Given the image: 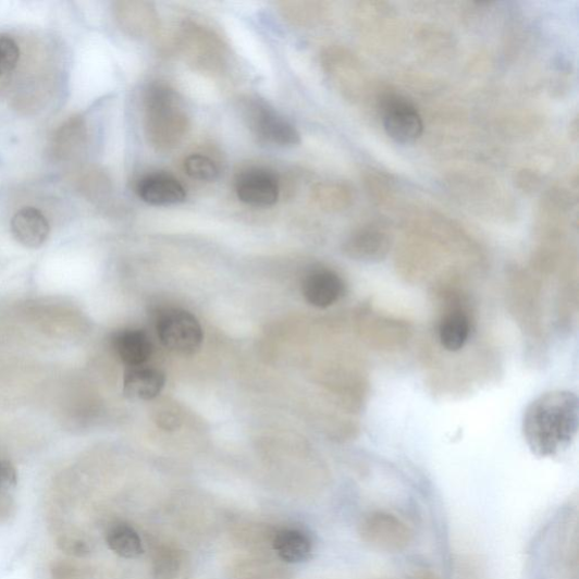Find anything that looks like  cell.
Returning a JSON list of instances; mask_svg holds the SVG:
<instances>
[{
  "label": "cell",
  "mask_w": 579,
  "mask_h": 579,
  "mask_svg": "<svg viewBox=\"0 0 579 579\" xmlns=\"http://www.w3.org/2000/svg\"><path fill=\"white\" fill-rule=\"evenodd\" d=\"M358 535L369 547L386 554L402 553L415 540L412 528L402 517L385 509L366 513L359 520Z\"/></svg>",
  "instance_id": "cell-3"
},
{
  "label": "cell",
  "mask_w": 579,
  "mask_h": 579,
  "mask_svg": "<svg viewBox=\"0 0 579 579\" xmlns=\"http://www.w3.org/2000/svg\"><path fill=\"white\" fill-rule=\"evenodd\" d=\"M164 385V373L147 365L128 368L124 378V393L133 399H155L160 395Z\"/></svg>",
  "instance_id": "cell-13"
},
{
  "label": "cell",
  "mask_w": 579,
  "mask_h": 579,
  "mask_svg": "<svg viewBox=\"0 0 579 579\" xmlns=\"http://www.w3.org/2000/svg\"><path fill=\"white\" fill-rule=\"evenodd\" d=\"M284 20L295 26H307L321 16V4L313 2H282L279 4Z\"/></svg>",
  "instance_id": "cell-22"
},
{
  "label": "cell",
  "mask_w": 579,
  "mask_h": 579,
  "mask_svg": "<svg viewBox=\"0 0 579 579\" xmlns=\"http://www.w3.org/2000/svg\"><path fill=\"white\" fill-rule=\"evenodd\" d=\"M182 44L190 62L198 69L213 73L222 67L223 45L206 26L187 24L184 27Z\"/></svg>",
  "instance_id": "cell-8"
},
{
  "label": "cell",
  "mask_w": 579,
  "mask_h": 579,
  "mask_svg": "<svg viewBox=\"0 0 579 579\" xmlns=\"http://www.w3.org/2000/svg\"><path fill=\"white\" fill-rule=\"evenodd\" d=\"M106 542L113 554L124 559H136L144 553L139 534L126 523L111 526L107 531Z\"/></svg>",
  "instance_id": "cell-18"
},
{
  "label": "cell",
  "mask_w": 579,
  "mask_h": 579,
  "mask_svg": "<svg viewBox=\"0 0 579 579\" xmlns=\"http://www.w3.org/2000/svg\"><path fill=\"white\" fill-rule=\"evenodd\" d=\"M14 238L26 248H39L48 239L50 233L46 217L35 208H24L16 212L11 221Z\"/></svg>",
  "instance_id": "cell-12"
},
{
  "label": "cell",
  "mask_w": 579,
  "mask_h": 579,
  "mask_svg": "<svg viewBox=\"0 0 579 579\" xmlns=\"http://www.w3.org/2000/svg\"><path fill=\"white\" fill-rule=\"evenodd\" d=\"M136 193L143 201L153 207L181 205L187 197L184 185L164 172L151 173L139 180Z\"/></svg>",
  "instance_id": "cell-10"
},
{
  "label": "cell",
  "mask_w": 579,
  "mask_h": 579,
  "mask_svg": "<svg viewBox=\"0 0 579 579\" xmlns=\"http://www.w3.org/2000/svg\"><path fill=\"white\" fill-rule=\"evenodd\" d=\"M472 332L469 315L461 309L447 311L439 327V337L442 346L449 353H458L467 345Z\"/></svg>",
  "instance_id": "cell-17"
},
{
  "label": "cell",
  "mask_w": 579,
  "mask_h": 579,
  "mask_svg": "<svg viewBox=\"0 0 579 579\" xmlns=\"http://www.w3.org/2000/svg\"><path fill=\"white\" fill-rule=\"evenodd\" d=\"M390 247V236L380 226L367 225L358 231L345 244V251L359 259H374L385 255Z\"/></svg>",
  "instance_id": "cell-16"
},
{
  "label": "cell",
  "mask_w": 579,
  "mask_h": 579,
  "mask_svg": "<svg viewBox=\"0 0 579 579\" xmlns=\"http://www.w3.org/2000/svg\"><path fill=\"white\" fill-rule=\"evenodd\" d=\"M17 475L9 460L0 459V492L15 486Z\"/></svg>",
  "instance_id": "cell-28"
},
{
  "label": "cell",
  "mask_w": 579,
  "mask_h": 579,
  "mask_svg": "<svg viewBox=\"0 0 579 579\" xmlns=\"http://www.w3.org/2000/svg\"><path fill=\"white\" fill-rule=\"evenodd\" d=\"M455 579H486L481 563L472 556H461L455 566Z\"/></svg>",
  "instance_id": "cell-26"
},
{
  "label": "cell",
  "mask_w": 579,
  "mask_h": 579,
  "mask_svg": "<svg viewBox=\"0 0 579 579\" xmlns=\"http://www.w3.org/2000/svg\"><path fill=\"white\" fill-rule=\"evenodd\" d=\"M183 567V557L177 549L164 546L153 558V575L157 579H176Z\"/></svg>",
  "instance_id": "cell-24"
},
{
  "label": "cell",
  "mask_w": 579,
  "mask_h": 579,
  "mask_svg": "<svg viewBox=\"0 0 579 579\" xmlns=\"http://www.w3.org/2000/svg\"><path fill=\"white\" fill-rule=\"evenodd\" d=\"M184 169L187 175L198 182L212 183L220 176V168L217 162L200 153H193L184 161Z\"/></svg>",
  "instance_id": "cell-23"
},
{
  "label": "cell",
  "mask_w": 579,
  "mask_h": 579,
  "mask_svg": "<svg viewBox=\"0 0 579 579\" xmlns=\"http://www.w3.org/2000/svg\"><path fill=\"white\" fill-rule=\"evenodd\" d=\"M115 16L124 30L137 38L156 33L159 17L153 4L148 2H122L115 8Z\"/></svg>",
  "instance_id": "cell-11"
},
{
  "label": "cell",
  "mask_w": 579,
  "mask_h": 579,
  "mask_svg": "<svg viewBox=\"0 0 579 579\" xmlns=\"http://www.w3.org/2000/svg\"><path fill=\"white\" fill-rule=\"evenodd\" d=\"M410 579H442V577L436 571L423 567L416 569Z\"/></svg>",
  "instance_id": "cell-29"
},
{
  "label": "cell",
  "mask_w": 579,
  "mask_h": 579,
  "mask_svg": "<svg viewBox=\"0 0 579 579\" xmlns=\"http://www.w3.org/2000/svg\"><path fill=\"white\" fill-rule=\"evenodd\" d=\"M382 114L386 134L398 144H412L423 133L420 112L403 97L389 96L383 103Z\"/></svg>",
  "instance_id": "cell-6"
},
{
  "label": "cell",
  "mask_w": 579,
  "mask_h": 579,
  "mask_svg": "<svg viewBox=\"0 0 579 579\" xmlns=\"http://www.w3.org/2000/svg\"><path fill=\"white\" fill-rule=\"evenodd\" d=\"M20 60V48L14 39L0 36V77L11 73Z\"/></svg>",
  "instance_id": "cell-25"
},
{
  "label": "cell",
  "mask_w": 579,
  "mask_h": 579,
  "mask_svg": "<svg viewBox=\"0 0 579 579\" xmlns=\"http://www.w3.org/2000/svg\"><path fill=\"white\" fill-rule=\"evenodd\" d=\"M311 198L318 208L337 212L350 205L352 193L338 183H321L312 188Z\"/></svg>",
  "instance_id": "cell-19"
},
{
  "label": "cell",
  "mask_w": 579,
  "mask_h": 579,
  "mask_svg": "<svg viewBox=\"0 0 579 579\" xmlns=\"http://www.w3.org/2000/svg\"><path fill=\"white\" fill-rule=\"evenodd\" d=\"M235 189L245 205L254 208H269L280 198V182L275 173L264 168H249L239 173Z\"/></svg>",
  "instance_id": "cell-7"
},
{
  "label": "cell",
  "mask_w": 579,
  "mask_h": 579,
  "mask_svg": "<svg viewBox=\"0 0 579 579\" xmlns=\"http://www.w3.org/2000/svg\"><path fill=\"white\" fill-rule=\"evenodd\" d=\"M158 336L167 350L182 355H195L205 340L197 318L184 309H168L157 322Z\"/></svg>",
  "instance_id": "cell-4"
},
{
  "label": "cell",
  "mask_w": 579,
  "mask_h": 579,
  "mask_svg": "<svg viewBox=\"0 0 579 579\" xmlns=\"http://www.w3.org/2000/svg\"><path fill=\"white\" fill-rule=\"evenodd\" d=\"M577 529L568 531L559 542L555 560L556 579H578Z\"/></svg>",
  "instance_id": "cell-20"
},
{
  "label": "cell",
  "mask_w": 579,
  "mask_h": 579,
  "mask_svg": "<svg viewBox=\"0 0 579 579\" xmlns=\"http://www.w3.org/2000/svg\"><path fill=\"white\" fill-rule=\"evenodd\" d=\"M247 120L250 130L260 141L280 148L296 147L300 143L298 130L264 102H249Z\"/></svg>",
  "instance_id": "cell-5"
},
{
  "label": "cell",
  "mask_w": 579,
  "mask_h": 579,
  "mask_svg": "<svg viewBox=\"0 0 579 579\" xmlns=\"http://www.w3.org/2000/svg\"><path fill=\"white\" fill-rule=\"evenodd\" d=\"M272 545L279 558L286 564H301L312 554V541L301 529L286 528L274 534Z\"/></svg>",
  "instance_id": "cell-15"
},
{
  "label": "cell",
  "mask_w": 579,
  "mask_h": 579,
  "mask_svg": "<svg viewBox=\"0 0 579 579\" xmlns=\"http://www.w3.org/2000/svg\"><path fill=\"white\" fill-rule=\"evenodd\" d=\"M115 354L128 366L147 365L153 355V344L147 333L140 330H124L113 337Z\"/></svg>",
  "instance_id": "cell-14"
},
{
  "label": "cell",
  "mask_w": 579,
  "mask_h": 579,
  "mask_svg": "<svg viewBox=\"0 0 579 579\" xmlns=\"http://www.w3.org/2000/svg\"><path fill=\"white\" fill-rule=\"evenodd\" d=\"M84 125L79 120H71L54 135L53 153L63 159L70 158L81 149L84 141Z\"/></svg>",
  "instance_id": "cell-21"
},
{
  "label": "cell",
  "mask_w": 579,
  "mask_h": 579,
  "mask_svg": "<svg viewBox=\"0 0 579 579\" xmlns=\"http://www.w3.org/2000/svg\"><path fill=\"white\" fill-rule=\"evenodd\" d=\"M58 545L63 552L75 557H84L90 552L88 544L77 538H62L58 540Z\"/></svg>",
  "instance_id": "cell-27"
},
{
  "label": "cell",
  "mask_w": 579,
  "mask_h": 579,
  "mask_svg": "<svg viewBox=\"0 0 579 579\" xmlns=\"http://www.w3.org/2000/svg\"><path fill=\"white\" fill-rule=\"evenodd\" d=\"M578 422L577 396L568 391H554L542 394L529 405L523 433L534 454L554 456L570 446Z\"/></svg>",
  "instance_id": "cell-1"
},
{
  "label": "cell",
  "mask_w": 579,
  "mask_h": 579,
  "mask_svg": "<svg viewBox=\"0 0 579 579\" xmlns=\"http://www.w3.org/2000/svg\"><path fill=\"white\" fill-rule=\"evenodd\" d=\"M145 134L159 151L178 147L189 131V118L180 95L163 82L149 85L144 97Z\"/></svg>",
  "instance_id": "cell-2"
},
{
  "label": "cell",
  "mask_w": 579,
  "mask_h": 579,
  "mask_svg": "<svg viewBox=\"0 0 579 579\" xmlns=\"http://www.w3.org/2000/svg\"><path fill=\"white\" fill-rule=\"evenodd\" d=\"M301 290L308 304L325 309L341 300L345 294V283L336 272L318 268L306 274Z\"/></svg>",
  "instance_id": "cell-9"
}]
</instances>
